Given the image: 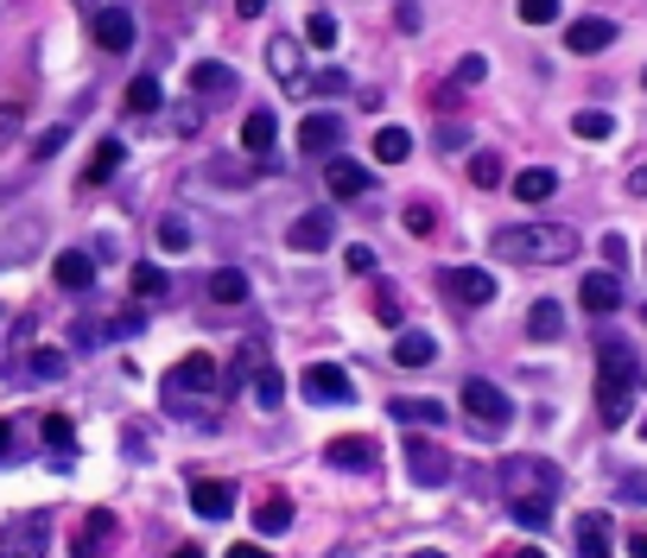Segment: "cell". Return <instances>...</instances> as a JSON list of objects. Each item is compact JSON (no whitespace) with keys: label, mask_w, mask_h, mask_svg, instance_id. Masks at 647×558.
<instances>
[{"label":"cell","mask_w":647,"mask_h":558,"mask_svg":"<svg viewBox=\"0 0 647 558\" xmlns=\"http://www.w3.org/2000/svg\"><path fill=\"white\" fill-rule=\"evenodd\" d=\"M527 336H533V343H559V336H565V311H559V299H533V311H527Z\"/></svg>","instance_id":"cell-22"},{"label":"cell","mask_w":647,"mask_h":558,"mask_svg":"<svg viewBox=\"0 0 647 558\" xmlns=\"http://www.w3.org/2000/svg\"><path fill=\"white\" fill-rule=\"evenodd\" d=\"M628 191H635V197H647V165H635V172H628Z\"/></svg>","instance_id":"cell-54"},{"label":"cell","mask_w":647,"mask_h":558,"mask_svg":"<svg viewBox=\"0 0 647 558\" xmlns=\"http://www.w3.org/2000/svg\"><path fill=\"white\" fill-rule=\"evenodd\" d=\"M343 115H305L299 121V152H337L343 147Z\"/></svg>","instance_id":"cell-15"},{"label":"cell","mask_w":647,"mask_h":558,"mask_svg":"<svg viewBox=\"0 0 647 558\" xmlns=\"http://www.w3.org/2000/svg\"><path fill=\"white\" fill-rule=\"evenodd\" d=\"M432 223H439V216H432L425 203H413V210H407V228H413V235H432Z\"/></svg>","instance_id":"cell-49"},{"label":"cell","mask_w":647,"mask_h":558,"mask_svg":"<svg viewBox=\"0 0 647 558\" xmlns=\"http://www.w3.org/2000/svg\"><path fill=\"white\" fill-rule=\"evenodd\" d=\"M45 546H52V514H45V507L13 514V521L0 527V558H45Z\"/></svg>","instance_id":"cell-6"},{"label":"cell","mask_w":647,"mask_h":558,"mask_svg":"<svg viewBox=\"0 0 647 558\" xmlns=\"http://www.w3.org/2000/svg\"><path fill=\"white\" fill-rule=\"evenodd\" d=\"M172 292V279H165V267H153V260H140L133 267V299H165Z\"/></svg>","instance_id":"cell-34"},{"label":"cell","mask_w":647,"mask_h":558,"mask_svg":"<svg viewBox=\"0 0 647 558\" xmlns=\"http://www.w3.org/2000/svg\"><path fill=\"white\" fill-rule=\"evenodd\" d=\"M0 324H7V304H0Z\"/></svg>","instance_id":"cell-61"},{"label":"cell","mask_w":647,"mask_h":558,"mask_svg":"<svg viewBox=\"0 0 647 558\" xmlns=\"http://www.w3.org/2000/svg\"><path fill=\"white\" fill-rule=\"evenodd\" d=\"M255 362H260V350H241V355H235V368H229V380H235V387H248V375H255Z\"/></svg>","instance_id":"cell-47"},{"label":"cell","mask_w":647,"mask_h":558,"mask_svg":"<svg viewBox=\"0 0 647 558\" xmlns=\"http://www.w3.org/2000/svg\"><path fill=\"white\" fill-rule=\"evenodd\" d=\"M495 254L520 260V267H565L578 254V228L565 223H508L495 228Z\"/></svg>","instance_id":"cell-2"},{"label":"cell","mask_w":647,"mask_h":558,"mask_svg":"<svg viewBox=\"0 0 647 558\" xmlns=\"http://www.w3.org/2000/svg\"><path fill=\"white\" fill-rule=\"evenodd\" d=\"M483 71H489L483 57H464V64H457V83H483Z\"/></svg>","instance_id":"cell-50"},{"label":"cell","mask_w":647,"mask_h":558,"mask_svg":"<svg viewBox=\"0 0 647 558\" xmlns=\"http://www.w3.org/2000/svg\"><path fill=\"white\" fill-rule=\"evenodd\" d=\"M108 539H115V514H108V507H96V514H83L77 546H71V552H77V558H96V552L108 546Z\"/></svg>","instance_id":"cell-20"},{"label":"cell","mask_w":647,"mask_h":558,"mask_svg":"<svg viewBox=\"0 0 647 558\" xmlns=\"http://www.w3.org/2000/svg\"><path fill=\"white\" fill-rule=\"evenodd\" d=\"M343 260H349V273H375V248H368V242H349Z\"/></svg>","instance_id":"cell-45"},{"label":"cell","mask_w":647,"mask_h":558,"mask_svg":"<svg viewBox=\"0 0 647 558\" xmlns=\"http://www.w3.org/2000/svg\"><path fill=\"white\" fill-rule=\"evenodd\" d=\"M204 292H209V304H248V273L241 267H216Z\"/></svg>","instance_id":"cell-28"},{"label":"cell","mask_w":647,"mask_h":558,"mask_svg":"<svg viewBox=\"0 0 647 558\" xmlns=\"http://www.w3.org/2000/svg\"><path fill=\"white\" fill-rule=\"evenodd\" d=\"M400 457H407V476H413L419 489H444V482H451V457H444L432 438H407Z\"/></svg>","instance_id":"cell-7"},{"label":"cell","mask_w":647,"mask_h":558,"mask_svg":"<svg viewBox=\"0 0 647 558\" xmlns=\"http://www.w3.org/2000/svg\"><path fill=\"white\" fill-rule=\"evenodd\" d=\"M191 507H197L204 521H223V514H235V482H216V476H191Z\"/></svg>","instance_id":"cell-13"},{"label":"cell","mask_w":647,"mask_h":558,"mask_svg":"<svg viewBox=\"0 0 647 558\" xmlns=\"http://www.w3.org/2000/svg\"><path fill=\"white\" fill-rule=\"evenodd\" d=\"M502 558H546L540 546H515V552H502Z\"/></svg>","instance_id":"cell-58"},{"label":"cell","mask_w":647,"mask_h":558,"mask_svg":"<svg viewBox=\"0 0 647 558\" xmlns=\"http://www.w3.org/2000/svg\"><path fill=\"white\" fill-rule=\"evenodd\" d=\"M285 242H292V254H324L331 242H337V216H331V210H305Z\"/></svg>","instance_id":"cell-9"},{"label":"cell","mask_w":647,"mask_h":558,"mask_svg":"<svg viewBox=\"0 0 647 558\" xmlns=\"http://www.w3.org/2000/svg\"><path fill=\"white\" fill-rule=\"evenodd\" d=\"M393 362H400V368H432V362H439V343H432L425 330H400V343H393Z\"/></svg>","instance_id":"cell-24"},{"label":"cell","mask_w":647,"mask_h":558,"mask_svg":"<svg viewBox=\"0 0 647 558\" xmlns=\"http://www.w3.org/2000/svg\"><path fill=\"white\" fill-rule=\"evenodd\" d=\"M317 89H324V96H337V89H349V76H343V71H324V76H317Z\"/></svg>","instance_id":"cell-52"},{"label":"cell","mask_w":647,"mask_h":558,"mask_svg":"<svg viewBox=\"0 0 647 558\" xmlns=\"http://www.w3.org/2000/svg\"><path fill=\"white\" fill-rule=\"evenodd\" d=\"M255 527L260 533H285L292 527V502H285V495H267V502L255 507Z\"/></svg>","instance_id":"cell-35"},{"label":"cell","mask_w":647,"mask_h":558,"mask_svg":"<svg viewBox=\"0 0 647 558\" xmlns=\"http://www.w3.org/2000/svg\"><path fill=\"white\" fill-rule=\"evenodd\" d=\"M216 387H223V362L197 350V355H179V362L165 368V380H159V400H165V412L191 419L197 406L216 400Z\"/></svg>","instance_id":"cell-3"},{"label":"cell","mask_w":647,"mask_h":558,"mask_svg":"<svg viewBox=\"0 0 647 558\" xmlns=\"http://www.w3.org/2000/svg\"><path fill=\"white\" fill-rule=\"evenodd\" d=\"M502 495L508 502H552L559 495V470L546 457H502Z\"/></svg>","instance_id":"cell-4"},{"label":"cell","mask_w":647,"mask_h":558,"mask_svg":"<svg viewBox=\"0 0 647 558\" xmlns=\"http://www.w3.org/2000/svg\"><path fill=\"white\" fill-rule=\"evenodd\" d=\"M235 13H241V20H255V13H267V0H235Z\"/></svg>","instance_id":"cell-55"},{"label":"cell","mask_w":647,"mask_h":558,"mask_svg":"<svg viewBox=\"0 0 647 558\" xmlns=\"http://www.w3.org/2000/svg\"><path fill=\"white\" fill-rule=\"evenodd\" d=\"M603 254H610V267H622V260H628V242H622V235H603Z\"/></svg>","instance_id":"cell-51"},{"label":"cell","mask_w":647,"mask_h":558,"mask_svg":"<svg viewBox=\"0 0 647 558\" xmlns=\"http://www.w3.org/2000/svg\"><path fill=\"white\" fill-rule=\"evenodd\" d=\"M32 362H26V375L32 380H64V355L57 350H26Z\"/></svg>","instance_id":"cell-39"},{"label":"cell","mask_w":647,"mask_h":558,"mask_svg":"<svg viewBox=\"0 0 647 558\" xmlns=\"http://www.w3.org/2000/svg\"><path fill=\"white\" fill-rule=\"evenodd\" d=\"M52 279L64 286V292H89V286H96V254H83V248L57 254V260H52Z\"/></svg>","instance_id":"cell-18"},{"label":"cell","mask_w":647,"mask_h":558,"mask_svg":"<svg viewBox=\"0 0 647 558\" xmlns=\"http://www.w3.org/2000/svg\"><path fill=\"white\" fill-rule=\"evenodd\" d=\"M515 13H520V25H552L559 20V0H520Z\"/></svg>","instance_id":"cell-41"},{"label":"cell","mask_w":647,"mask_h":558,"mask_svg":"<svg viewBox=\"0 0 647 558\" xmlns=\"http://www.w3.org/2000/svg\"><path fill=\"white\" fill-rule=\"evenodd\" d=\"M147 324V304H128L115 318H77V343H108V336H133Z\"/></svg>","instance_id":"cell-10"},{"label":"cell","mask_w":647,"mask_h":558,"mask_svg":"<svg viewBox=\"0 0 647 558\" xmlns=\"http://www.w3.org/2000/svg\"><path fill=\"white\" fill-rule=\"evenodd\" d=\"M641 387H647V368H641V355L628 350V343H603V350H596V419H603L610 431L628 426Z\"/></svg>","instance_id":"cell-1"},{"label":"cell","mask_w":647,"mask_h":558,"mask_svg":"<svg viewBox=\"0 0 647 558\" xmlns=\"http://www.w3.org/2000/svg\"><path fill=\"white\" fill-rule=\"evenodd\" d=\"M305 394L311 400H324V406H349L356 400V380L343 375L337 362H311L305 368Z\"/></svg>","instance_id":"cell-8"},{"label":"cell","mask_w":647,"mask_h":558,"mask_svg":"<svg viewBox=\"0 0 647 558\" xmlns=\"http://www.w3.org/2000/svg\"><path fill=\"white\" fill-rule=\"evenodd\" d=\"M273 133H280L273 108H248V121H241V152H267L273 147Z\"/></svg>","instance_id":"cell-31"},{"label":"cell","mask_w":647,"mask_h":558,"mask_svg":"<svg viewBox=\"0 0 647 558\" xmlns=\"http://www.w3.org/2000/svg\"><path fill=\"white\" fill-rule=\"evenodd\" d=\"M121 140H96V152H89V165H83V191H96V184H108V178L121 172Z\"/></svg>","instance_id":"cell-21"},{"label":"cell","mask_w":647,"mask_h":558,"mask_svg":"<svg viewBox=\"0 0 647 558\" xmlns=\"http://www.w3.org/2000/svg\"><path fill=\"white\" fill-rule=\"evenodd\" d=\"M603 45H616V20H571L565 25V51H578V57H596Z\"/></svg>","instance_id":"cell-14"},{"label":"cell","mask_w":647,"mask_h":558,"mask_svg":"<svg viewBox=\"0 0 647 558\" xmlns=\"http://www.w3.org/2000/svg\"><path fill=\"white\" fill-rule=\"evenodd\" d=\"M159 242H165L172 254H184L191 248V223H184V216H165V223H159Z\"/></svg>","instance_id":"cell-42"},{"label":"cell","mask_w":647,"mask_h":558,"mask_svg":"<svg viewBox=\"0 0 647 558\" xmlns=\"http://www.w3.org/2000/svg\"><path fill=\"white\" fill-rule=\"evenodd\" d=\"M552 191H559V172H546V165H527V172L515 178V197L520 203H546Z\"/></svg>","instance_id":"cell-33"},{"label":"cell","mask_w":647,"mask_h":558,"mask_svg":"<svg viewBox=\"0 0 647 558\" xmlns=\"http://www.w3.org/2000/svg\"><path fill=\"white\" fill-rule=\"evenodd\" d=\"M45 444H52V463H57V470H71V463H77V431H71V419H64V412H45Z\"/></svg>","instance_id":"cell-26"},{"label":"cell","mask_w":647,"mask_h":558,"mask_svg":"<svg viewBox=\"0 0 647 558\" xmlns=\"http://www.w3.org/2000/svg\"><path fill=\"white\" fill-rule=\"evenodd\" d=\"M375 318H381V324H400V292H393L388 279H375Z\"/></svg>","instance_id":"cell-40"},{"label":"cell","mask_w":647,"mask_h":558,"mask_svg":"<svg viewBox=\"0 0 647 558\" xmlns=\"http://www.w3.org/2000/svg\"><path fill=\"white\" fill-rule=\"evenodd\" d=\"M64 140H71V127H64V121H57L52 133H39V159H52V152L64 147Z\"/></svg>","instance_id":"cell-48"},{"label":"cell","mask_w":647,"mask_h":558,"mask_svg":"<svg viewBox=\"0 0 647 558\" xmlns=\"http://www.w3.org/2000/svg\"><path fill=\"white\" fill-rule=\"evenodd\" d=\"M324 457H331L337 470H375V438H331Z\"/></svg>","instance_id":"cell-23"},{"label":"cell","mask_w":647,"mask_h":558,"mask_svg":"<svg viewBox=\"0 0 647 558\" xmlns=\"http://www.w3.org/2000/svg\"><path fill=\"white\" fill-rule=\"evenodd\" d=\"M172 558H204V552H197V546H179V552H172Z\"/></svg>","instance_id":"cell-59"},{"label":"cell","mask_w":647,"mask_h":558,"mask_svg":"<svg viewBox=\"0 0 647 558\" xmlns=\"http://www.w3.org/2000/svg\"><path fill=\"white\" fill-rule=\"evenodd\" d=\"M229 89H235V71H229V64H216V57L191 64V96H229Z\"/></svg>","instance_id":"cell-25"},{"label":"cell","mask_w":647,"mask_h":558,"mask_svg":"<svg viewBox=\"0 0 647 558\" xmlns=\"http://www.w3.org/2000/svg\"><path fill=\"white\" fill-rule=\"evenodd\" d=\"M324 191H331L337 203L363 197V191H368V172L356 165V159H331V165H324Z\"/></svg>","instance_id":"cell-19"},{"label":"cell","mask_w":647,"mask_h":558,"mask_svg":"<svg viewBox=\"0 0 647 558\" xmlns=\"http://www.w3.org/2000/svg\"><path fill=\"white\" fill-rule=\"evenodd\" d=\"M375 159H381V165H407V159H413V133H407V127H381V133H375Z\"/></svg>","instance_id":"cell-32"},{"label":"cell","mask_w":647,"mask_h":558,"mask_svg":"<svg viewBox=\"0 0 647 558\" xmlns=\"http://www.w3.org/2000/svg\"><path fill=\"white\" fill-rule=\"evenodd\" d=\"M407 558H444V552H432V546H419V552H407Z\"/></svg>","instance_id":"cell-60"},{"label":"cell","mask_w":647,"mask_h":558,"mask_svg":"<svg viewBox=\"0 0 647 558\" xmlns=\"http://www.w3.org/2000/svg\"><path fill=\"white\" fill-rule=\"evenodd\" d=\"M267 71L280 76L285 89H299V83H305V51H299V39H273V45H267Z\"/></svg>","instance_id":"cell-17"},{"label":"cell","mask_w":647,"mask_h":558,"mask_svg":"<svg viewBox=\"0 0 647 558\" xmlns=\"http://www.w3.org/2000/svg\"><path fill=\"white\" fill-rule=\"evenodd\" d=\"M96 51H133V13L128 7H96Z\"/></svg>","instance_id":"cell-16"},{"label":"cell","mask_w":647,"mask_h":558,"mask_svg":"<svg viewBox=\"0 0 647 558\" xmlns=\"http://www.w3.org/2000/svg\"><path fill=\"white\" fill-rule=\"evenodd\" d=\"M305 45H337V20H331V13H311L305 20Z\"/></svg>","instance_id":"cell-43"},{"label":"cell","mask_w":647,"mask_h":558,"mask_svg":"<svg viewBox=\"0 0 647 558\" xmlns=\"http://www.w3.org/2000/svg\"><path fill=\"white\" fill-rule=\"evenodd\" d=\"M578 304L584 311H596V318H610V311H622V279L603 267V273H584L578 279Z\"/></svg>","instance_id":"cell-11"},{"label":"cell","mask_w":647,"mask_h":558,"mask_svg":"<svg viewBox=\"0 0 647 558\" xmlns=\"http://www.w3.org/2000/svg\"><path fill=\"white\" fill-rule=\"evenodd\" d=\"M444 292L457 304H495V273H483V267H451V273H444Z\"/></svg>","instance_id":"cell-12"},{"label":"cell","mask_w":647,"mask_h":558,"mask_svg":"<svg viewBox=\"0 0 647 558\" xmlns=\"http://www.w3.org/2000/svg\"><path fill=\"white\" fill-rule=\"evenodd\" d=\"M457 400H464V412H470V426L476 431H508L515 426V400H508L495 380H483V375H470Z\"/></svg>","instance_id":"cell-5"},{"label":"cell","mask_w":647,"mask_h":558,"mask_svg":"<svg viewBox=\"0 0 647 558\" xmlns=\"http://www.w3.org/2000/svg\"><path fill=\"white\" fill-rule=\"evenodd\" d=\"M393 419H400V426H444V406L425 400V394H400V400H393Z\"/></svg>","instance_id":"cell-30"},{"label":"cell","mask_w":647,"mask_h":558,"mask_svg":"<svg viewBox=\"0 0 647 558\" xmlns=\"http://www.w3.org/2000/svg\"><path fill=\"white\" fill-rule=\"evenodd\" d=\"M229 558H267V546H248V539H235Z\"/></svg>","instance_id":"cell-53"},{"label":"cell","mask_w":647,"mask_h":558,"mask_svg":"<svg viewBox=\"0 0 647 558\" xmlns=\"http://www.w3.org/2000/svg\"><path fill=\"white\" fill-rule=\"evenodd\" d=\"M393 25H400V32H419V0H393Z\"/></svg>","instance_id":"cell-46"},{"label":"cell","mask_w":647,"mask_h":558,"mask_svg":"<svg viewBox=\"0 0 647 558\" xmlns=\"http://www.w3.org/2000/svg\"><path fill=\"white\" fill-rule=\"evenodd\" d=\"M571 539H578L584 558H610V514H584V521L571 527Z\"/></svg>","instance_id":"cell-27"},{"label":"cell","mask_w":647,"mask_h":558,"mask_svg":"<svg viewBox=\"0 0 647 558\" xmlns=\"http://www.w3.org/2000/svg\"><path fill=\"white\" fill-rule=\"evenodd\" d=\"M571 133H578V140H610L616 121H610L603 108H578V115H571Z\"/></svg>","instance_id":"cell-36"},{"label":"cell","mask_w":647,"mask_h":558,"mask_svg":"<svg viewBox=\"0 0 647 558\" xmlns=\"http://www.w3.org/2000/svg\"><path fill=\"white\" fill-rule=\"evenodd\" d=\"M13 451V426H7V419H0V457Z\"/></svg>","instance_id":"cell-57"},{"label":"cell","mask_w":647,"mask_h":558,"mask_svg":"<svg viewBox=\"0 0 647 558\" xmlns=\"http://www.w3.org/2000/svg\"><path fill=\"white\" fill-rule=\"evenodd\" d=\"M470 178H476V184H502V159H495V152H476V159H470Z\"/></svg>","instance_id":"cell-44"},{"label":"cell","mask_w":647,"mask_h":558,"mask_svg":"<svg viewBox=\"0 0 647 558\" xmlns=\"http://www.w3.org/2000/svg\"><path fill=\"white\" fill-rule=\"evenodd\" d=\"M248 380H255V406H260V412H280V400H285V380H280V368H273L267 355L255 362V375H248Z\"/></svg>","instance_id":"cell-29"},{"label":"cell","mask_w":647,"mask_h":558,"mask_svg":"<svg viewBox=\"0 0 647 558\" xmlns=\"http://www.w3.org/2000/svg\"><path fill=\"white\" fill-rule=\"evenodd\" d=\"M128 115H159V76H133L128 83Z\"/></svg>","instance_id":"cell-37"},{"label":"cell","mask_w":647,"mask_h":558,"mask_svg":"<svg viewBox=\"0 0 647 558\" xmlns=\"http://www.w3.org/2000/svg\"><path fill=\"white\" fill-rule=\"evenodd\" d=\"M628 558H647V533H628Z\"/></svg>","instance_id":"cell-56"},{"label":"cell","mask_w":647,"mask_h":558,"mask_svg":"<svg viewBox=\"0 0 647 558\" xmlns=\"http://www.w3.org/2000/svg\"><path fill=\"white\" fill-rule=\"evenodd\" d=\"M508 514H515V527H527V533L552 527V502H508Z\"/></svg>","instance_id":"cell-38"}]
</instances>
